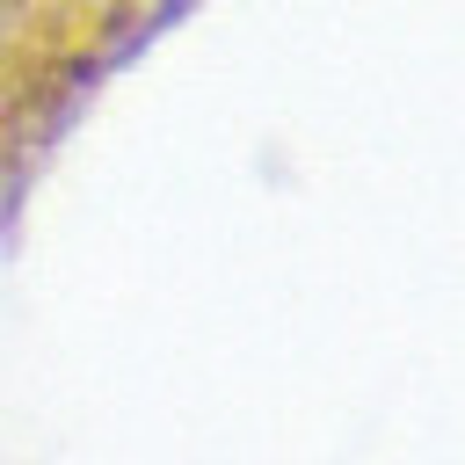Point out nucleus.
Instances as JSON below:
<instances>
[{
	"label": "nucleus",
	"instance_id": "f257e3e1",
	"mask_svg": "<svg viewBox=\"0 0 465 465\" xmlns=\"http://www.w3.org/2000/svg\"><path fill=\"white\" fill-rule=\"evenodd\" d=\"M182 7L189 0H0V240L22 232L73 131Z\"/></svg>",
	"mask_w": 465,
	"mask_h": 465
}]
</instances>
